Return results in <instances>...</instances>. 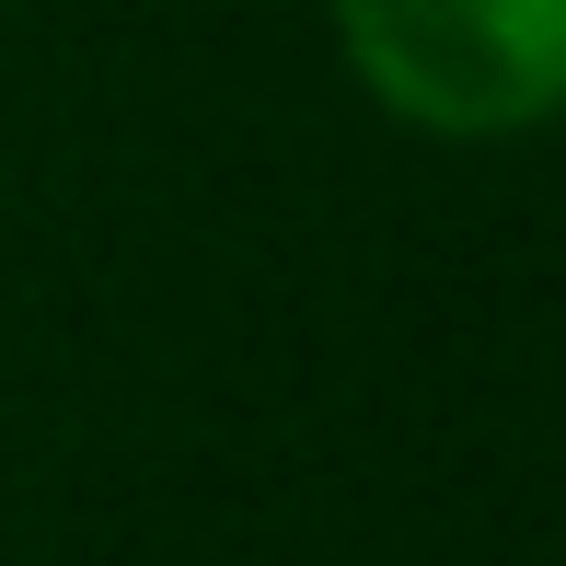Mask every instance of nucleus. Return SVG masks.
Wrapping results in <instances>:
<instances>
[{
    "mask_svg": "<svg viewBox=\"0 0 566 566\" xmlns=\"http://www.w3.org/2000/svg\"><path fill=\"white\" fill-rule=\"evenodd\" d=\"M336 59L417 139H532L566 116V0H324Z\"/></svg>",
    "mask_w": 566,
    "mask_h": 566,
    "instance_id": "f257e3e1",
    "label": "nucleus"
}]
</instances>
